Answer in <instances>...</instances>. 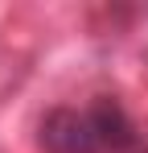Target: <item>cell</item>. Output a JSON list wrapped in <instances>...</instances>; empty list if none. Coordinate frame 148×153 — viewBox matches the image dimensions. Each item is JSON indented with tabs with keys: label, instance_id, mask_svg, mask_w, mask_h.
I'll use <instances>...</instances> for the list:
<instances>
[{
	"label": "cell",
	"instance_id": "obj_1",
	"mask_svg": "<svg viewBox=\"0 0 148 153\" xmlns=\"http://www.w3.org/2000/svg\"><path fill=\"white\" fill-rule=\"evenodd\" d=\"M37 145L45 153H127L136 145V124L115 100L99 95L91 108H53L37 124Z\"/></svg>",
	"mask_w": 148,
	"mask_h": 153
}]
</instances>
